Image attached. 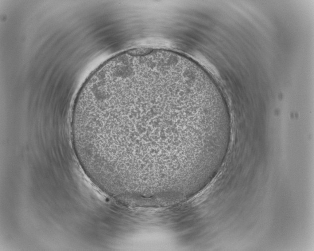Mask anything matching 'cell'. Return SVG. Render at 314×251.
Listing matches in <instances>:
<instances>
[{
	"label": "cell",
	"instance_id": "1",
	"mask_svg": "<svg viewBox=\"0 0 314 251\" xmlns=\"http://www.w3.org/2000/svg\"><path fill=\"white\" fill-rule=\"evenodd\" d=\"M84 123L92 154L111 182L154 188L192 176L227 130L218 99L194 81L164 71L115 80Z\"/></svg>",
	"mask_w": 314,
	"mask_h": 251
}]
</instances>
